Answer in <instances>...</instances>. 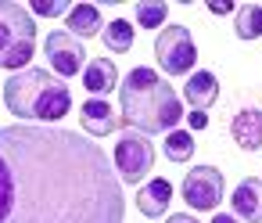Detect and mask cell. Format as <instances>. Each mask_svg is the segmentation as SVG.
Returning a JSON list of instances; mask_svg holds the SVG:
<instances>
[{"label":"cell","mask_w":262,"mask_h":223,"mask_svg":"<svg viewBox=\"0 0 262 223\" xmlns=\"http://www.w3.org/2000/svg\"><path fill=\"white\" fill-rule=\"evenodd\" d=\"M122 219V180L94 137L40 123L0 126V223Z\"/></svg>","instance_id":"6da1fadb"},{"label":"cell","mask_w":262,"mask_h":223,"mask_svg":"<svg viewBox=\"0 0 262 223\" xmlns=\"http://www.w3.org/2000/svg\"><path fill=\"white\" fill-rule=\"evenodd\" d=\"M119 108L126 126L137 133H172L183 119L176 90L147 65H137L119 83Z\"/></svg>","instance_id":"7a4b0ae2"},{"label":"cell","mask_w":262,"mask_h":223,"mask_svg":"<svg viewBox=\"0 0 262 223\" xmlns=\"http://www.w3.org/2000/svg\"><path fill=\"white\" fill-rule=\"evenodd\" d=\"M4 108L22 123L54 126L72 112V94L65 79L51 76L47 69H22L4 83Z\"/></svg>","instance_id":"3957f363"},{"label":"cell","mask_w":262,"mask_h":223,"mask_svg":"<svg viewBox=\"0 0 262 223\" xmlns=\"http://www.w3.org/2000/svg\"><path fill=\"white\" fill-rule=\"evenodd\" d=\"M36 51V22L29 8L0 0V69L22 72Z\"/></svg>","instance_id":"277c9868"},{"label":"cell","mask_w":262,"mask_h":223,"mask_svg":"<svg viewBox=\"0 0 262 223\" xmlns=\"http://www.w3.org/2000/svg\"><path fill=\"white\" fill-rule=\"evenodd\" d=\"M112 166H115L119 180H126V184H140V180L151 173V166H155V148H151V140H147L144 133H137V130L126 126V133L115 140Z\"/></svg>","instance_id":"5b68a950"},{"label":"cell","mask_w":262,"mask_h":223,"mask_svg":"<svg viewBox=\"0 0 262 223\" xmlns=\"http://www.w3.org/2000/svg\"><path fill=\"white\" fill-rule=\"evenodd\" d=\"M155 58L162 65V72H169V76H190V69L198 62V47H194L190 29L165 26L155 40Z\"/></svg>","instance_id":"8992f818"},{"label":"cell","mask_w":262,"mask_h":223,"mask_svg":"<svg viewBox=\"0 0 262 223\" xmlns=\"http://www.w3.org/2000/svg\"><path fill=\"white\" fill-rule=\"evenodd\" d=\"M223 194H226V180H223V173L215 166H194L183 176V201L190 209H198V212L219 209Z\"/></svg>","instance_id":"52a82bcc"},{"label":"cell","mask_w":262,"mask_h":223,"mask_svg":"<svg viewBox=\"0 0 262 223\" xmlns=\"http://www.w3.org/2000/svg\"><path fill=\"white\" fill-rule=\"evenodd\" d=\"M47 65L58 72V76H76L86 69V47L69 33V29H58V33H47Z\"/></svg>","instance_id":"ba28073f"},{"label":"cell","mask_w":262,"mask_h":223,"mask_svg":"<svg viewBox=\"0 0 262 223\" xmlns=\"http://www.w3.org/2000/svg\"><path fill=\"white\" fill-rule=\"evenodd\" d=\"M79 123L90 137H108L119 130V112L108 105V97H90L79 105Z\"/></svg>","instance_id":"9c48e42d"},{"label":"cell","mask_w":262,"mask_h":223,"mask_svg":"<svg viewBox=\"0 0 262 223\" xmlns=\"http://www.w3.org/2000/svg\"><path fill=\"white\" fill-rule=\"evenodd\" d=\"M230 205H233V216H237V219L262 223V180H258V176L241 180L237 191L230 194Z\"/></svg>","instance_id":"30bf717a"},{"label":"cell","mask_w":262,"mask_h":223,"mask_svg":"<svg viewBox=\"0 0 262 223\" xmlns=\"http://www.w3.org/2000/svg\"><path fill=\"white\" fill-rule=\"evenodd\" d=\"M230 133L237 140L241 151H258L262 148V108H244L233 115L230 123Z\"/></svg>","instance_id":"8fae6325"},{"label":"cell","mask_w":262,"mask_h":223,"mask_svg":"<svg viewBox=\"0 0 262 223\" xmlns=\"http://www.w3.org/2000/svg\"><path fill=\"white\" fill-rule=\"evenodd\" d=\"M183 97H187V105L194 108V112H208L215 101H219V79L212 76V72H190V79H187V87H183Z\"/></svg>","instance_id":"7c38bea8"},{"label":"cell","mask_w":262,"mask_h":223,"mask_svg":"<svg viewBox=\"0 0 262 223\" xmlns=\"http://www.w3.org/2000/svg\"><path fill=\"white\" fill-rule=\"evenodd\" d=\"M119 83V69L112 58H94L83 69V87L90 90V97H108V90H115Z\"/></svg>","instance_id":"4fadbf2b"},{"label":"cell","mask_w":262,"mask_h":223,"mask_svg":"<svg viewBox=\"0 0 262 223\" xmlns=\"http://www.w3.org/2000/svg\"><path fill=\"white\" fill-rule=\"evenodd\" d=\"M169 201H172V184H169L165 176L147 180V184L140 187V194H137V209H140L144 216H162V212L169 209Z\"/></svg>","instance_id":"5bb4252c"},{"label":"cell","mask_w":262,"mask_h":223,"mask_svg":"<svg viewBox=\"0 0 262 223\" xmlns=\"http://www.w3.org/2000/svg\"><path fill=\"white\" fill-rule=\"evenodd\" d=\"M69 33H72L76 40L97 36V33H101V11H97L94 4H76V8L69 11Z\"/></svg>","instance_id":"9a60e30c"},{"label":"cell","mask_w":262,"mask_h":223,"mask_svg":"<svg viewBox=\"0 0 262 223\" xmlns=\"http://www.w3.org/2000/svg\"><path fill=\"white\" fill-rule=\"evenodd\" d=\"M104 47L115 51V54L133 51V22H126V18L108 22V26H104Z\"/></svg>","instance_id":"2e32d148"},{"label":"cell","mask_w":262,"mask_h":223,"mask_svg":"<svg viewBox=\"0 0 262 223\" xmlns=\"http://www.w3.org/2000/svg\"><path fill=\"white\" fill-rule=\"evenodd\" d=\"M233 29H237L241 40H258V36H262V8H258V4H241Z\"/></svg>","instance_id":"e0dca14e"},{"label":"cell","mask_w":262,"mask_h":223,"mask_svg":"<svg viewBox=\"0 0 262 223\" xmlns=\"http://www.w3.org/2000/svg\"><path fill=\"white\" fill-rule=\"evenodd\" d=\"M194 137H190V130H172V133H165V158L169 162H190V155H194Z\"/></svg>","instance_id":"ac0fdd59"},{"label":"cell","mask_w":262,"mask_h":223,"mask_svg":"<svg viewBox=\"0 0 262 223\" xmlns=\"http://www.w3.org/2000/svg\"><path fill=\"white\" fill-rule=\"evenodd\" d=\"M165 18H169V8L165 4H147V0L137 4V26L140 29H158Z\"/></svg>","instance_id":"d6986e66"},{"label":"cell","mask_w":262,"mask_h":223,"mask_svg":"<svg viewBox=\"0 0 262 223\" xmlns=\"http://www.w3.org/2000/svg\"><path fill=\"white\" fill-rule=\"evenodd\" d=\"M61 11H72L65 0H36V4H33V15H47V18H54V15H61Z\"/></svg>","instance_id":"ffe728a7"},{"label":"cell","mask_w":262,"mask_h":223,"mask_svg":"<svg viewBox=\"0 0 262 223\" xmlns=\"http://www.w3.org/2000/svg\"><path fill=\"white\" fill-rule=\"evenodd\" d=\"M208 126V112H190V130H205Z\"/></svg>","instance_id":"44dd1931"},{"label":"cell","mask_w":262,"mask_h":223,"mask_svg":"<svg viewBox=\"0 0 262 223\" xmlns=\"http://www.w3.org/2000/svg\"><path fill=\"white\" fill-rule=\"evenodd\" d=\"M208 223H241V219H237L233 212H215V216H212Z\"/></svg>","instance_id":"7402d4cb"},{"label":"cell","mask_w":262,"mask_h":223,"mask_svg":"<svg viewBox=\"0 0 262 223\" xmlns=\"http://www.w3.org/2000/svg\"><path fill=\"white\" fill-rule=\"evenodd\" d=\"M165 223H198V219H194V216H187V212H176V216H169Z\"/></svg>","instance_id":"603a6c76"},{"label":"cell","mask_w":262,"mask_h":223,"mask_svg":"<svg viewBox=\"0 0 262 223\" xmlns=\"http://www.w3.org/2000/svg\"><path fill=\"white\" fill-rule=\"evenodd\" d=\"M208 11H212V15H226L230 4H223V0H219V4H208Z\"/></svg>","instance_id":"cb8c5ba5"}]
</instances>
